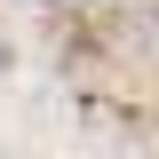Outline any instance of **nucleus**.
Returning <instances> with one entry per match:
<instances>
[]
</instances>
